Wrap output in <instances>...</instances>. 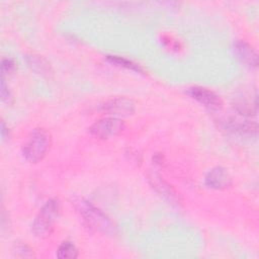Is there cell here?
I'll return each mask as SVG.
<instances>
[{"instance_id":"cell-7","label":"cell","mask_w":259,"mask_h":259,"mask_svg":"<svg viewBox=\"0 0 259 259\" xmlns=\"http://www.w3.org/2000/svg\"><path fill=\"white\" fill-rule=\"evenodd\" d=\"M232 177L230 173L222 166L211 168L204 177L206 187L214 190H224L232 185Z\"/></svg>"},{"instance_id":"cell-15","label":"cell","mask_w":259,"mask_h":259,"mask_svg":"<svg viewBox=\"0 0 259 259\" xmlns=\"http://www.w3.org/2000/svg\"><path fill=\"white\" fill-rule=\"evenodd\" d=\"M1 138L3 141L9 139V130L8 127L5 125L4 121L1 122Z\"/></svg>"},{"instance_id":"cell-13","label":"cell","mask_w":259,"mask_h":259,"mask_svg":"<svg viewBox=\"0 0 259 259\" xmlns=\"http://www.w3.org/2000/svg\"><path fill=\"white\" fill-rule=\"evenodd\" d=\"M16 63L13 59H3L1 62V77H5V75H10L16 70Z\"/></svg>"},{"instance_id":"cell-14","label":"cell","mask_w":259,"mask_h":259,"mask_svg":"<svg viewBox=\"0 0 259 259\" xmlns=\"http://www.w3.org/2000/svg\"><path fill=\"white\" fill-rule=\"evenodd\" d=\"M1 100L3 102H6V103H10L11 100H12V95H11V92L5 82V78L4 77H1Z\"/></svg>"},{"instance_id":"cell-10","label":"cell","mask_w":259,"mask_h":259,"mask_svg":"<svg viewBox=\"0 0 259 259\" xmlns=\"http://www.w3.org/2000/svg\"><path fill=\"white\" fill-rule=\"evenodd\" d=\"M151 179L153 180L154 187L161 195H163L165 198H167L172 203L177 201V196L169 184H167L165 181H163L160 177L153 176Z\"/></svg>"},{"instance_id":"cell-8","label":"cell","mask_w":259,"mask_h":259,"mask_svg":"<svg viewBox=\"0 0 259 259\" xmlns=\"http://www.w3.org/2000/svg\"><path fill=\"white\" fill-rule=\"evenodd\" d=\"M233 52L241 64L250 69L257 68L258 56L250 44L245 40H237L234 44Z\"/></svg>"},{"instance_id":"cell-11","label":"cell","mask_w":259,"mask_h":259,"mask_svg":"<svg viewBox=\"0 0 259 259\" xmlns=\"http://www.w3.org/2000/svg\"><path fill=\"white\" fill-rule=\"evenodd\" d=\"M79 256V250L71 241H64L57 250V257L60 259H75Z\"/></svg>"},{"instance_id":"cell-12","label":"cell","mask_w":259,"mask_h":259,"mask_svg":"<svg viewBox=\"0 0 259 259\" xmlns=\"http://www.w3.org/2000/svg\"><path fill=\"white\" fill-rule=\"evenodd\" d=\"M106 59L108 62H110L111 64H114L115 66L122 67V68L132 70V71H135L138 73H143V69L141 68L140 65H138L137 63H135L131 60H127L125 58H122L119 56H107Z\"/></svg>"},{"instance_id":"cell-5","label":"cell","mask_w":259,"mask_h":259,"mask_svg":"<svg viewBox=\"0 0 259 259\" xmlns=\"http://www.w3.org/2000/svg\"><path fill=\"white\" fill-rule=\"evenodd\" d=\"M101 110L110 116H130L136 110L133 99L127 97H114L106 100L101 105Z\"/></svg>"},{"instance_id":"cell-2","label":"cell","mask_w":259,"mask_h":259,"mask_svg":"<svg viewBox=\"0 0 259 259\" xmlns=\"http://www.w3.org/2000/svg\"><path fill=\"white\" fill-rule=\"evenodd\" d=\"M51 144L52 138L49 132L42 127H35L28 134L22 145V156L30 163H37L45 158Z\"/></svg>"},{"instance_id":"cell-1","label":"cell","mask_w":259,"mask_h":259,"mask_svg":"<svg viewBox=\"0 0 259 259\" xmlns=\"http://www.w3.org/2000/svg\"><path fill=\"white\" fill-rule=\"evenodd\" d=\"M73 204L82 222L88 229L108 236L116 234V227L112 221L90 201L82 197H76L73 200Z\"/></svg>"},{"instance_id":"cell-6","label":"cell","mask_w":259,"mask_h":259,"mask_svg":"<svg viewBox=\"0 0 259 259\" xmlns=\"http://www.w3.org/2000/svg\"><path fill=\"white\" fill-rule=\"evenodd\" d=\"M187 94L208 109L219 110L223 106L220 96L205 87L193 86L187 90Z\"/></svg>"},{"instance_id":"cell-3","label":"cell","mask_w":259,"mask_h":259,"mask_svg":"<svg viewBox=\"0 0 259 259\" xmlns=\"http://www.w3.org/2000/svg\"><path fill=\"white\" fill-rule=\"evenodd\" d=\"M61 205L57 199H49L39 209L35 215L31 231L37 238H46L50 236L54 229L55 224L60 215Z\"/></svg>"},{"instance_id":"cell-9","label":"cell","mask_w":259,"mask_h":259,"mask_svg":"<svg viewBox=\"0 0 259 259\" xmlns=\"http://www.w3.org/2000/svg\"><path fill=\"white\" fill-rule=\"evenodd\" d=\"M228 128L231 132L242 136H252L257 133V123L247 119V117H244V119L233 117L228 122Z\"/></svg>"},{"instance_id":"cell-4","label":"cell","mask_w":259,"mask_h":259,"mask_svg":"<svg viewBox=\"0 0 259 259\" xmlns=\"http://www.w3.org/2000/svg\"><path fill=\"white\" fill-rule=\"evenodd\" d=\"M125 128L124 121L116 116H107L96 120L90 127L89 133L95 138L108 140L118 136Z\"/></svg>"}]
</instances>
